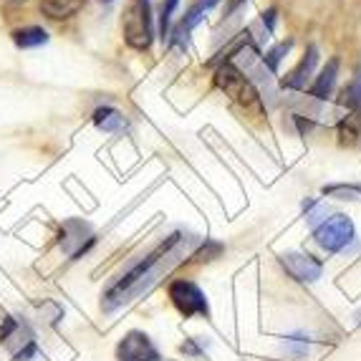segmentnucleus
Returning a JSON list of instances; mask_svg holds the SVG:
<instances>
[{
    "label": "nucleus",
    "mask_w": 361,
    "mask_h": 361,
    "mask_svg": "<svg viewBox=\"0 0 361 361\" xmlns=\"http://www.w3.org/2000/svg\"><path fill=\"white\" fill-rule=\"evenodd\" d=\"M200 243H202L200 238L182 233V230L172 233L162 245H157V250H152L142 263L134 265L127 276L119 278V281L104 293L102 308L111 313V311H116V308L132 303L134 298H139L142 293H147L164 273H169L175 265L185 263L187 258H192Z\"/></svg>",
    "instance_id": "f257e3e1"
},
{
    "label": "nucleus",
    "mask_w": 361,
    "mask_h": 361,
    "mask_svg": "<svg viewBox=\"0 0 361 361\" xmlns=\"http://www.w3.org/2000/svg\"><path fill=\"white\" fill-rule=\"evenodd\" d=\"M215 84H217V89L223 91L225 97H230L238 106L245 109V111H255V114H258L260 109H263L258 86L250 81V76H245L240 68L235 66L233 61L217 66Z\"/></svg>",
    "instance_id": "f03ea898"
},
{
    "label": "nucleus",
    "mask_w": 361,
    "mask_h": 361,
    "mask_svg": "<svg viewBox=\"0 0 361 361\" xmlns=\"http://www.w3.org/2000/svg\"><path fill=\"white\" fill-rule=\"evenodd\" d=\"M124 38L132 49L149 51L154 41V20H152L149 0H129L124 11Z\"/></svg>",
    "instance_id": "7ed1b4c3"
},
{
    "label": "nucleus",
    "mask_w": 361,
    "mask_h": 361,
    "mask_svg": "<svg viewBox=\"0 0 361 361\" xmlns=\"http://www.w3.org/2000/svg\"><path fill=\"white\" fill-rule=\"evenodd\" d=\"M313 240L319 243L326 253H341L356 240V228L349 215L336 212L331 217H324V223L313 228Z\"/></svg>",
    "instance_id": "20e7f679"
},
{
    "label": "nucleus",
    "mask_w": 361,
    "mask_h": 361,
    "mask_svg": "<svg viewBox=\"0 0 361 361\" xmlns=\"http://www.w3.org/2000/svg\"><path fill=\"white\" fill-rule=\"evenodd\" d=\"M167 293H169V301L175 303V308L185 316V319H192V316H207V313H210L205 293H202L200 286L192 283V281L177 278V281L169 283Z\"/></svg>",
    "instance_id": "39448f33"
},
{
    "label": "nucleus",
    "mask_w": 361,
    "mask_h": 361,
    "mask_svg": "<svg viewBox=\"0 0 361 361\" xmlns=\"http://www.w3.org/2000/svg\"><path fill=\"white\" fill-rule=\"evenodd\" d=\"M94 243H97V235L91 233L89 223H84V220H66L59 233V245L63 247L71 258L84 255Z\"/></svg>",
    "instance_id": "423d86ee"
},
{
    "label": "nucleus",
    "mask_w": 361,
    "mask_h": 361,
    "mask_svg": "<svg viewBox=\"0 0 361 361\" xmlns=\"http://www.w3.org/2000/svg\"><path fill=\"white\" fill-rule=\"evenodd\" d=\"M278 263L283 265V271L298 283H313V281H319L321 271H324L321 260L308 253H281Z\"/></svg>",
    "instance_id": "0eeeda50"
},
{
    "label": "nucleus",
    "mask_w": 361,
    "mask_h": 361,
    "mask_svg": "<svg viewBox=\"0 0 361 361\" xmlns=\"http://www.w3.org/2000/svg\"><path fill=\"white\" fill-rule=\"evenodd\" d=\"M119 361H159V351L152 343V338L142 331H129L116 346Z\"/></svg>",
    "instance_id": "6e6552de"
},
{
    "label": "nucleus",
    "mask_w": 361,
    "mask_h": 361,
    "mask_svg": "<svg viewBox=\"0 0 361 361\" xmlns=\"http://www.w3.org/2000/svg\"><path fill=\"white\" fill-rule=\"evenodd\" d=\"M220 0H195L192 6L187 8V13L182 16V20L175 25V30H172V36H169V41L175 43V46H185L187 38H190V33L195 30V25L202 20V16H205L210 8H215Z\"/></svg>",
    "instance_id": "1a4fd4ad"
},
{
    "label": "nucleus",
    "mask_w": 361,
    "mask_h": 361,
    "mask_svg": "<svg viewBox=\"0 0 361 361\" xmlns=\"http://www.w3.org/2000/svg\"><path fill=\"white\" fill-rule=\"evenodd\" d=\"M316 63H319V49H316V46H308L303 59L298 61V66L281 78V86H283V89H290V91H303L308 81H311Z\"/></svg>",
    "instance_id": "9d476101"
},
{
    "label": "nucleus",
    "mask_w": 361,
    "mask_h": 361,
    "mask_svg": "<svg viewBox=\"0 0 361 361\" xmlns=\"http://www.w3.org/2000/svg\"><path fill=\"white\" fill-rule=\"evenodd\" d=\"M336 78H338V59H331L329 63L324 66V71L316 76V81H313V86L308 89V94H311L313 99H329L331 97L334 86H336Z\"/></svg>",
    "instance_id": "9b49d317"
},
{
    "label": "nucleus",
    "mask_w": 361,
    "mask_h": 361,
    "mask_svg": "<svg viewBox=\"0 0 361 361\" xmlns=\"http://www.w3.org/2000/svg\"><path fill=\"white\" fill-rule=\"evenodd\" d=\"M86 6V0H41L43 16H49L54 20H63L76 16L81 8Z\"/></svg>",
    "instance_id": "f8f14e48"
},
{
    "label": "nucleus",
    "mask_w": 361,
    "mask_h": 361,
    "mask_svg": "<svg viewBox=\"0 0 361 361\" xmlns=\"http://www.w3.org/2000/svg\"><path fill=\"white\" fill-rule=\"evenodd\" d=\"M94 124L99 129H104V132H119V129L127 127V119L114 106H99L94 111Z\"/></svg>",
    "instance_id": "ddd939ff"
},
{
    "label": "nucleus",
    "mask_w": 361,
    "mask_h": 361,
    "mask_svg": "<svg viewBox=\"0 0 361 361\" xmlns=\"http://www.w3.org/2000/svg\"><path fill=\"white\" fill-rule=\"evenodd\" d=\"M338 104H341L346 111H351V114H361V71L351 78L349 84L343 86Z\"/></svg>",
    "instance_id": "4468645a"
},
{
    "label": "nucleus",
    "mask_w": 361,
    "mask_h": 361,
    "mask_svg": "<svg viewBox=\"0 0 361 361\" xmlns=\"http://www.w3.org/2000/svg\"><path fill=\"white\" fill-rule=\"evenodd\" d=\"M13 41H16V46H20V49H36V46L49 43V33L43 28H38V25H28V28L13 30Z\"/></svg>",
    "instance_id": "2eb2a0df"
},
{
    "label": "nucleus",
    "mask_w": 361,
    "mask_h": 361,
    "mask_svg": "<svg viewBox=\"0 0 361 361\" xmlns=\"http://www.w3.org/2000/svg\"><path fill=\"white\" fill-rule=\"evenodd\" d=\"M338 137H341V145H346V147L356 145L361 137V114L343 116L341 124H338Z\"/></svg>",
    "instance_id": "dca6fc26"
},
{
    "label": "nucleus",
    "mask_w": 361,
    "mask_h": 361,
    "mask_svg": "<svg viewBox=\"0 0 361 361\" xmlns=\"http://www.w3.org/2000/svg\"><path fill=\"white\" fill-rule=\"evenodd\" d=\"M290 49H293V38H286V41H281L278 46H273L271 51H265V54L260 56L263 66L268 68L271 73H278V66H281V61H283V56L288 54Z\"/></svg>",
    "instance_id": "f3484780"
},
{
    "label": "nucleus",
    "mask_w": 361,
    "mask_h": 361,
    "mask_svg": "<svg viewBox=\"0 0 361 361\" xmlns=\"http://www.w3.org/2000/svg\"><path fill=\"white\" fill-rule=\"evenodd\" d=\"M324 195H331V197H338V200H361V182L329 185V187H324Z\"/></svg>",
    "instance_id": "a211bd4d"
},
{
    "label": "nucleus",
    "mask_w": 361,
    "mask_h": 361,
    "mask_svg": "<svg viewBox=\"0 0 361 361\" xmlns=\"http://www.w3.org/2000/svg\"><path fill=\"white\" fill-rule=\"evenodd\" d=\"M180 0H162L159 6V38H169V25H172V13L177 11Z\"/></svg>",
    "instance_id": "6ab92c4d"
},
{
    "label": "nucleus",
    "mask_w": 361,
    "mask_h": 361,
    "mask_svg": "<svg viewBox=\"0 0 361 361\" xmlns=\"http://www.w3.org/2000/svg\"><path fill=\"white\" fill-rule=\"evenodd\" d=\"M243 3H247V0H228V6H225V16H233Z\"/></svg>",
    "instance_id": "aec40b11"
},
{
    "label": "nucleus",
    "mask_w": 361,
    "mask_h": 361,
    "mask_svg": "<svg viewBox=\"0 0 361 361\" xmlns=\"http://www.w3.org/2000/svg\"><path fill=\"white\" fill-rule=\"evenodd\" d=\"M8 3H13V6H18V3H25V0H8Z\"/></svg>",
    "instance_id": "412c9836"
},
{
    "label": "nucleus",
    "mask_w": 361,
    "mask_h": 361,
    "mask_svg": "<svg viewBox=\"0 0 361 361\" xmlns=\"http://www.w3.org/2000/svg\"><path fill=\"white\" fill-rule=\"evenodd\" d=\"M106 3H111V0H106Z\"/></svg>",
    "instance_id": "4be33fe9"
}]
</instances>
